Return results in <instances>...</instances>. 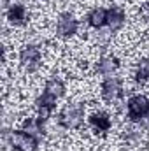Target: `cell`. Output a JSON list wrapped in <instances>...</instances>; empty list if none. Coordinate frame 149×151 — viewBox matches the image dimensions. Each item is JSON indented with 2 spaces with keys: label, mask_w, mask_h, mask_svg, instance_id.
<instances>
[{
  "label": "cell",
  "mask_w": 149,
  "mask_h": 151,
  "mask_svg": "<svg viewBox=\"0 0 149 151\" xmlns=\"http://www.w3.org/2000/svg\"><path fill=\"white\" fill-rule=\"evenodd\" d=\"M90 123H91V127H93L97 132H107V130L111 128V118L104 113L93 114V116L90 118Z\"/></svg>",
  "instance_id": "7c38bea8"
},
{
  "label": "cell",
  "mask_w": 149,
  "mask_h": 151,
  "mask_svg": "<svg viewBox=\"0 0 149 151\" xmlns=\"http://www.w3.org/2000/svg\"><path fill=\"white\" fill-rule=\"evenodd\" d=\"M82 116L84 107L81 104H67L60 113V125H63L65 128H77L82 121Z\"/></svg>",
  "instance_id": "6da1fadb"
},
{
  "label": "cell",
  "mask_w": 149,
  "mask_h": 151,
  "mask_svg": "<svg viewBox=\"0 0 149 151\" xmlns=\"http://www.w3.org/2000/svg\"><path fill=\"white\" fill-rule=\"evenodd\" d=\"M23 132H27V134H30L32 137L39 139V137L44 134L42 121H40L39 118H28V119H25V123H23Z\"/></svg>",
  "instance_id": "8fae6325"
},
{
  "label": "cell",
  "mask_w": 149,
  "mask_h": 151,
  "mask_svg": "<svg viewBox=\"0 0 149 151\" xmlns=\"http://www.w3.org/2000/svg\"><path fill=\"white\" fill-rule=\"evenodd\" d=\"M9 142L14 151H35L37 148V139L32 137L27 132H11L9 134Z\"/></svg>",
  "instance_id": "7a4b0ae2"
},
{
  "label": "cell",
  "mask_w": 149,
  "mask_h": 151,
  "mask_svg": "<svg viewBox=\"0 0 149 151\" xmlns=\"http://www.w3.org/2000/svg\"><path fill=\"white\" fill-rule=\"evenodd\" d=\"M77 27H79V23H77V19H74V16L62 14L60 19H58L56 30H58V34L62 37H70V35H74L75 32H77Z\"/></svg>",
  "instance_id": "5b68a950"
},
{
  "label": "cell",
  "mask_w": 149,
  "mask_h": 151,
  "mask_svg": "<svg viewBox=\"0 0 149 151\" xmlns=\"http://www.w3.org/2000/svg\"><path fill=\"white\" fill-rule=\"evenodd\" d=\"M135 79H137L139 83H146V81H149V62L148 60H144V62L139 63L137 72H135Z\"/></svg>",
  "instance_id": "9a60e30c"
},
{
  "label": "cell",
  "mask_w": 149,
  "mask_h": 151,
  "mask_svg": "<svg viewBox=\"0 0 149 151\" xmlns=\"http://www.w3.org/2000/svg\"><path fill=\"white\" fill-rule=\"evenodd\" d=\"M102 95L107 100H116L121 95V83L117 79H107L102 84Z\"/></svg>",
  "instance_id": "ba28073f"
},
{
  "label": "cell",
  "mask_w": 149,
  "mask_h": 151,
  "mask_svg": "<svg viewBox=\"0 0 149 151\" xmlns=\"http://www.w3.org/2000/svg\"><path fill=\"white\" fill-rule=\"evenodd\" d=\"M125 23V11L119 7H111L107 11V25L111 27V30L119 28Z\"/></svg>",
  "instance_id": "30bf717a"
},
{
  "label": "cell",
  "mask_w": 149,
  "mask_h": 151,
  "mask_svg": "<svg viewBox=\"0 0 149 151\" xmlns=\"http://www.w3.org/2000/svg\"><path fill=\"white\" fill-rule=\"evenodd\" d=\"M128 114L133 121L142 119L146 114H149V100L142 95H137L133 99H130L128 102Z\"/></svg>",
  "instance_id": "3957f363"
},
{
  "label": "cell",
  "mask_w": 149,
  "mask_h": 151,
  "mask_svg": "<svg viewBox=\"0 0 149 151\" xmlns=\"http://www.w3.org/2000/svg\"><path fill=\"white\" fill-rule=\"evenodd\" d=\"M54 106H56V99H54V97H51V95H47V93H44L42 97H39V99H37L39 119H40L42 123L51 116L53 109H54Z\"/></svg>",
  "instance_id": "8992f818"
},
{
  "label": "cell",
  "mask_w": 149,
  "mask_h": 151,
  "mask_svg": "<svg viewBox=\"0 0 149 151\" xmlns=\"http://www.w3.org/2000/svg\"><path fill=\"white\" fill-rule=\"evenodd\" d=\"M63 90H65V86H63V83L60 81V79H49L47 83H46V91L44 93H47V95H51V97H54V99H58V97H62L63 95Z\"/></svg>",
  "instance_id": "5bb4252c"
},
{
  "label": "cell",
  "mask_w": 149,
  "mask_h": 151,
  "mask_svg": "<svg viewBox=\"0 0 149 151\" xmlns=\"http://www.w3.org/2000/svg\"><path fill=\"white\" fill-rule=\"evenodd\" d=\"M7 18H9V21L12 25H23V23H27V9H25V5H21V4L11 5L9 11H7Z\"/></svg>",
  "instance_id": "52a82bcc"
},
{
  "label": "cell",
  "mask_w": 149,
  "mask_h": 151,
  "mask_svg": "<svg viewBox=\"0 0 149 151\" xmlns=\"http://www.w3.org/2000/svg\"><path fill=\"white\" fill-rule=\"evenodd\" d=\"M19 58L28 70H35L40 63V49L37 46H25L19 53Z\"/></svg>",
  "instance_id": "277c9868"
},
{
  "label": "cell",
  "mask_w": 149,
  "mask_h": 151,
  "mask_svg": "<svg viewBox=\"0 0 149 151\" xmlns=\"http://www.w3.org/2000/svg\"><path fill=\"white\" fill-rule=\"evenodd\" d=\"M88 23L93 27V28H102L104 25H107V9H93L88 16Z\"/></svg>",
  "instance_id": "9c48e42d"
},
{
  "label": "cell",
  "mask_w": 149,
  "mask_h": 151,
  "mask_svg": "<svg viewBox=\"0 0 149 151\" xmlns=\"http://www.w3.org/2000/svg\"><path fill=\"white\" fill-rule=\"evenodd\" d=\"M117 67H119V63L114 56H105L98 62V72L104 76H112L117 70Z\"/></svg>",
  "instance_id": "4fadbf2b"
}]
</instances>
